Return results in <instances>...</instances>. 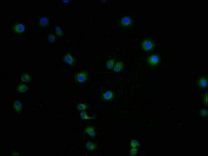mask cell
Listing matches in <instances>:
<instances>
[{"instance_id":"obj_1","label":"cell","mask_w":208,"mask_h":156,"mask_svg":"<svg viewBox=\"0 0 208 156\" xmlns=\"http://www.w3.org/2000/svg\"><path fill=\"white\" fill-rule=\"evenodd\" d=\"M147 62L149 63L150 66H157L160 62V57L158 55H152L147 58Z\"/></svg>"},{"instance_id":"obj_2","label":"cell","mask_w":208,"mask_h":156,"mask_svg":"<svg viewBox=\"0 0 208 156\" xmlns=\"http://www.w3.org/2000/svg\"><path fill=\"white\" fill-rule=\"evenodd\" d=\"M141 45H142L143 49L145 50V51H150V50H152V48H153L154 43L151 40V39L146 38V39H145V40L142 42Z\"/></svg>"},{"instance_id":"obj_3","label":"cell","mask_w":208,"mask_h":156,"mask_svg":"<svg viewBox=\"0 0 208 156\" xmlns=\"http://www.w3.org/2000/svg\"><path fill=\"white\" fill-rule=\"evenodd\" d=\"M87 77H88L87 72V71H83V72H79V73H77L76 75V77L75 78H76L77 82H78L80 83H83L87 80Z\"/></svg>"},{"instance_id":"obj_4","label":"cell","mask_w":208,"mask_h":156,"mask_svg":"<svg viewBox=\"0 0 208 156\" xmlns=\"http://www.w3.org/2000/svg\"><path fill=\"white\" fill-rule=\"evenodd\" d=\"M121 24L123 27H128L131 26L132 24V20L129 16H124L123 18L121 19Z\"/></svg>"},{"instance_id":"obj_5","label":"cell","mask_w":208,"mask_h":156,"mask_svg":"<svg viewBox=\"0 0 208 156\" xmlns=\"http://www.w3.org/2000/svg\"><path fill=\"white\" fill-rule=\"evenodd\" d=\"M25 25L23 23H17L14 25V27H13V29H14L15 32L17 33H22L25 31Z\"/></svg>"},{"instance_id":"obj_6","label":"cell","mask_w":208,"mask_h":156,"mask_svg":"<svg viewBox=\"0 0 208 156\" xmlns=\"http://www.w3.org/2000/svg\"><path fill=\"white\" fill-rule=\"evenodd\" d=\"M63 60H64V62L67 64H68V65H70V66H73V63H74V59H73V57H72V55L70 53L66 54L64 56V57H63Z\"/></svg>"},{"instance_id":"obj_7","label":"cell","mask_w":208,"mask_h":156,"mask_svg":"<svg viewBox=\"0 0 208 156\" xmlns=\"http://www.w3.org/2000/svg\"><path fill=\"white\" fill-rule=\"evenodd\" d=\"M13 108L18 113H20L23 110V105L19 101H15L13 103Z\"/></svg>"},{"instance_id":"obj_8","label":"cell","mask_w":208,"mask_h":156,"mask_svg":"<svg viewBox=\"0 0 208 156\" xmlns=\"http://www.w3.org/2000/svg\"><path fill=\"white\" fill-rule=\"evenodd\" d=\"M85 132L88 135L91 136L92 138H94L96 136V132H95V129L92 126H88L85 129Z\"/></svg>"},{"instance_id":"obj_9","label":"cell","mask_w":208,"mask_h":156,"mask_svg":"<svg viewBox=\"0 0 208 156\" xmlns=\"http://www.w3.org/2000/svg\"><path fill=\"white\" fill-rule=\"evenodd\" d=\"M198 86L201 88H206L207 86V80L206 77H201L198 81Z\"/></svg>"},{"instance_id":"obj_10","label":"cell","mask_w":208,"mask_h":156,"mask_svg":"<svg viewBox=\"0 0 208 156\" xmlns=\"http://www.w3.org/2000/svg\"><path fill=\"white\" fill-rule=\"evenodd\" d=\"M49 23V19L48 17H42L39 20V26L40 27H46Z\"/></svg>"},{"instance_id":"obj_11","label":"cell","mask_w":208,"mask_h":156,"mask_svg":"<svg viewBox=\"0 0 208 156\" xmlns=\"http://www.w3.org/2000/svg\"><path fill=\"white\" fill-rule=\"evenodd\" d=\"M86 148L89 150V151H93V150H95L97 149V144L91 141H88L86 143Z\"/></svg>"},{"instance_id":"obj_12","label":"cell","mask_w":208,"mask_h":156,"mask_svg":"<svg viewBox=\"0 0 208 156\" xmlns=\"http://www.w3.org/2000/svg\"><path fill=\"white\" fill-rule=\"evenodd\" d=\"M123 68V62H116L114 65V67H113V70H114L115 72H120Z\"/></svg>"},{"instance_id":"obj_13","label":"cell","mask_w":208,"mask_h":156,"mask_svg":"<svg viewBox=\"0 0 208 156\" xmlns=\"http://www.w3.org/2000/svg\"><path fill=\"white\" fill-rule=\"evenodd\" d=\"M17 91L21 93L27 92V91H28V86L27 85H24V84H20L18 86V88H17Z\"/></svg>"},{"instance_id":"obj_14","label":"cell","mask_w":208,"mask_h":156,"mask_svg":"<svg viewBox=\"0 0 208 156\" xmlns=\"http://www.w3.org/2000/svg\"><path fill=\"white\" fill-rule=\"evenodd\" d=\"M113 97V93L112 91H107L103 94V98L106 101H108V100H111Z\"/></svg>"},{"instance_id":"obj_15","label":"cell","mask_w":208,"mask_h":156,"mask_svg":"<svg viewBox=\"0 0 208 156\" xmlns=\"http://www.w3.org/2000/svg\"><path fill=\"white\" fill-rule=\"evenodd\" d=\"M21 81L23 82H29L31 81V76L27 74H23L21 76Z\"/></svg>"},{"instance_id":"obj_16","label":"cell","mask_w":208,"mask_h":156,"mask_svg":"<svg viewBox=\"0 0 208 156\" xmlns=\"http://www.w3.org/2000/svg\"><path fill=\"white\" fill-rule=\"evenodd\" d=\"M114 65H115V60L114 59H111L109 61H107V67L108 69H112L113 67H114Z\"/></svg>"},{"instance_id":"obj_17","label":"cell","mask_w":208,"mask_h":156,"mask_svg":"<svg viewBox=\"0 0 208 156\" xmlns=\"http://www.w3.org/2000/svg\"><path fill=\"white\" fill-rule=\"evenodd\" d=\"M87 108V105L83 104V103H79V104L77 105V110L79 111H84Z\"/></svg>"},{"instance_id":"obj_18","label":"cell","mask_w":208,"mask_h":156,"mask_svg":"<svg viewBox=\"0 0 208 156\" xmlns=\"http://www.w3.org/2000/svg\"><path fill=\"white\" fill-rule=\"evenodd\" d=\"M80 116H81V118L83 119V120H90V119H93L94 117H90L87 115V113L85 112V111H82L81 114H80Z\"/></svg>"},{"instance_id":"obj_19","label":"cell","mask_w":208,"mask_h":156,"mask_svg":"<svg viewBox=\"0 0 208 156\" xmlns=\"http://www.w3.org/2000/svg\"><path fill=\"white\" fill-rule=\"evenodd\" d=\"M55 32H56L57 35H58L59 37H61V36H63V29L61 28L60 27H55Z\"/></svg>"},{"instance_id":"obj_20","label":"cell","mask_w":208,"mask_h":156,"mask_svg":"<svg viewBox=\"0 0 208 156\" xmlns=\"http://www.w3.org/2000/svg\"><path fill=\"white\" fill-rule=\"evenodd\" d=\"M139 145H140V144H139V142H138L137 140H132L131 141V147H132V148H137V147H138Z\"/></svg>"},{"instance_id":"obj_21","label":"cell","mask_w":208,"mask_h":156,"mask_svg":"<svg viewBox=\"0 0 208 156\" xmlns=\"http://www.w3.org/2000/svg\"><path fill=\"white\" fill-rule=\"evenodd\" d=\"M48 40L49 42H51V43H53V42H55V40H56V38H55V36L53 34H50L48 36Z\"/></svg>"},{"instance_id":"obj_22","label":"cell","mask_w":208,"mask_h":156,"mask_svg":"<svg viewBox=\"0 0 208 156\" xmlns=\"http://www.w3.org/2000/svg\"><path fill=\"white\" fill-rule=\"evenodd\" d=\"M137 152H138V150L137 148H132V149L130 150V154L132 155V156H134L137 154Z\"/></svg>"},{"instance_id":"obj_23","label":"cell","mask_w":208,"mask_h":156,"mask_svg":"<svg viewBox=\"0 0 208 156\" xmlns=\"http://www.w3.org/2000/svg\"><path fill=\"white\" fill-rule=\"evenodd\" d=\"M207 113H208V111L206 110H205V109L200 110V115H201V116H203V117H206Z\"/></svg>"},{"instance_id":"obj_24","label":"cell","mask_w":208,"mask_h":156,"mask_svg":"<svg viewBox=\"0 0 208 156\" xmlns=\"http://www.w3.org/2000/svg\"><path fill=\"white\" fill-rule=\"evenodd\" d=\"M204 102H205V105H207V94L206 93L205 94V97H204Z\"/></svg>"},{"instance_id":"obj_25","label":"cell","mask_w":208,"mask_h":156,"mask_svg":"<svg viewBox=\"0 0 208 156\" xmlns=\"http://www.w3.org/2000/svg\"><path fill=\"white\" fill-rule=\"evenodd\" d=\"M61 3H62V4H69V3H70V1H61Z\"/></svg>"},{"instance_id":"obj_26","label":"cell","mask_w":208,"mask_h":156,"mask_svg":"<svg viewBox=\"0 0 208 156\" xmlns=\"http://www.w3.org/2000/svg\"><path fill=\"white\" fill-rule=\"evenodd\" d=\"M12 154H13V155H19L18 153H13Z\"/></svg>"}]
</instances>
